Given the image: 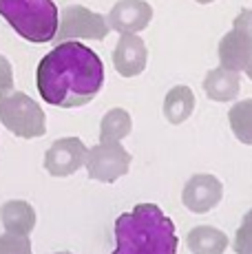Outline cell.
I'll use <instances>...</instances> for the list:
<instances>
[{
  "label": "cell",
  "instance_id": "6da1fadb",
  "mask_svg": "<svg viewBox=\"0 0 252 254\" xmlns=\"http://www.w3.org/2000/svg\"><path fill=\"white\" fill-rule=\"evenodd\" d=\"M36 84L47 104L60 109L84 106L104 84V64L82 42H60L40 60Z\"/></svg>",
  "mask_w": 252,
  "mask_h": 254
},
{
  "label": "cell",
  "instance_id": "7a4b0ae2",
  "mask_svg": "<svg viewBox=\"0 0 252 254\" xmlns=\"http://www.w3.org/2000/svg\"><path fill=\"white\" fill-rule=\"evenodd\" d=\"M113 254H177L175 223L155 203H139L115 219Z\"/></svg>",
  "mask_w": 252,
  "mask_h": 254
},
{
  "label": "cell",
  "instance_id": "3957f363",
  "mask_svg": "<svg viewBox=\"0 0 252 254\" xmlns=\"http://www.w3.org/2000/svg\"><path fill=\"white\" fill-rule=\"evenodd\" d=\"M0 16L18 36L33 45L51 42L60 20L53 0H0Z\"/></svg>",
  "mask_w": 252,
  "mask_h": 254
},
{
  "label": "cell",
  "instance_id": "277c9868",
  "mask_svg": "<svg viewBox=\"0 0 252 254\" xmlns=\"http://www.w3.org/2000/svg\"><path fill=\"white\" fill-rule=\"evenodd\" d=\"M0 124L11 130L16 137H42L47 133L45 111L27 93L11 91L0 95Z\"/></svg>",
  "mask_w": 252,
  "mask_h": 254
},
{
  "label": "cell",
  "instance_id": "5b68a950",
  "mask_svg": "<svg viewBox=\"0 0 252 254\" xmlns=\"http://www.w3.org/2000/svg\"><path fill=\"white\" fill-rule=\"evenodd\" d=\"M130 162H133V157L120 141H104V144L100 141L95 148L86 150L84 166L91 179L111 184L128 173Z\"/></svg>",
  "mask_w": 252,
  "mask_h": 254
},
{
  "label": "cell",
  "instance_id": "8992f818",
  "mask_svg": "<svg viewBox=\"0 0 252 254\" xmlns=\"http://www.w3.org/2000/svg\"><path fill=\"white\" fill-rule=\"evenodd\" d=\"M109 22L98 13L84 7H66L62 11V20H58V33L53 40L69 42L73 38H86V40H104L109 33Z\"/></svg>",
  "mask_w": 252,
  "mask_h": 254
},
{
  "label": "cell",
  "instance_id": "52a82bcc",
  "mask_svg": "<svg viewBox=\"0 0 252 254\" xmlns=\"http://www.w3.org/2000/svg\"><path fill=\"white\" fill-rule=\"evenodd\" d=\"M86 146L77 137H64L51 144L45 155V168L51 177H69L84 166Z\"/></svg>",
  "mask_w": 252,
  "mask_h": 254
},
{
  "label": "cell",
  "instance_id": "ba28073f",
  "mask_svg": "<svg viewBox=\"0 0 252 254\" xmlns=\"http://www.w3.org/2000/svg\"><path fill=\"white\" fill-rule=\"evenodd\" d=\"M221 197H224V186L215 175H192L182 190V203L197 214L217 208Z\"/></svg>",
  "mask_w": 252,
  "mask_h": 254
},
{
  "label": "cell",
  "instance_id": "9c48e42d",
  "mask_svg": "<svg viewBox=\"0 0 252 254\" xmlns=\"http://www.w3.org/2000/svg\"><path fill=\"white\" fill-rule=\"evenodd\" d=\"M113 64L124 77L139 75L146 66V47L142 38H137L135 33H124L113 51Z\"/></svg>",
  "mask_w": 252,
  "mask_h": 254
},
{
  "label": "cell",
  "instance_id": "30bf717a",
  "mask_svg": "<svg viewBox=\"0 0 252 254\" xmlns=\"http://www.w3.org/2000/svg\"><path fill=\"white\" fill-rule=\"evenodd\" d=\"M153 9L142 0H122L115 4L109 13V27L118 29L122 33H135L142 31L151 22Z\"/></svg>",
  "mask_w": 252,
  "mask_h": 254
},
{
  "label": "cell",
  "instance_id": "8fae6325",
  "mask_svg": "<svg viewBox=\"0 0 252 254\" xmlns=\"http://www.w3.org/2000/svg\"><path fill=\"white\" fill-rule=\"evenodd\" d=\"M0 221H2L7 234L29 237L31 230L36 228V210L31 208V203L22 201V199H13V201L2 203V208H0Z\"/></svg>",
  "mask_w": 252,
  "mask_h": 254
},
{
  "label": "cell",
  "instance_id": "7c38bea8",
  "mask_svg": "<svg viewBox=\"0 0 252 254\" xmlns=\"http://www.w3.org/2000/svg\"><path fill=\"white\" fill-rule=\"evenodd\" d=\"M252 56V42L244 33L235 31L232 29L230 33H226L224 40L219 42V60H221V69L228 71H244V66L248 64Z\"/></svg>",
  "mask_w": 252,
  "mask_h": 254
},
{
  "label": "cell",
  "instance_id": "4fadbf2b",
  "mask_svg": "<svg viewBox=\"0 0 252 254\" xmlns=\"http://www.w3.org/2000/svg\"><path fill=\"white\" fill-rule=\"evenodd\" d=\"M241 82L239 73L228 71V69H212L203 80V91L208 93V97L215 102H230L239 95Z\"/></svg>",
  "mask_w": 252,
  "mask_h": 254
},
{
  "label": "cell",
  "instance_id": "5bb4252c",
  "mask_svg": "<svg viewBox=\"0 0 252 254\" xmlns=\"http://www.w3.org/2000/svg\"><path fill=\"white\" fill-rule=\"evenodd\" d=\"M186 243L192 254H224L228 248V237L219 228L197 226L188 232Z\"/></svg>",
  "mask_w": 252,
  "mask_h": 254
},
{
  "label": "cell",
  "instance_id": "9a60e30c",
  "mask_svg": "<svg viewBox=\"0 0 252 254\" xmlns=\"http://www.w3.org/2000/svg\"><path fill=\"white\" fill-rule=\"evenodd\" d=\"M195 109V95L188 86H175L168 91L166 100H164V117L171 124H182L190 117Z\"/></svg>",
  "mask_w": 252,
  "mask_h": 254
},
{
  "label": "cell",
  "instance_id": "2e32d148",
  "mask_svg": "<svg viewBox=\"0 0 252 254\" xmlns=\"http://www.w3.org/2000/svg\"><path fill=\"white\" fill-rule=\"evenodd\" d=\"M130 115L126 113L124 109H113L104 115L102 120V126H100V141H122L126 135L130 133Z\"/></svg>",
  "mask_w": 252,
  "mask_h": 254
},
{
  "label": "cell",
  "instance_id": "e0dca14e",
  "mask_svg": "<svg viewBox=\"0 0 252 254\" xmlns=\"http://www.w3.org/2000/svg\"><path fill=\"white\" fill-rule=\"evenodd\" d=\"M230 128L239 141L252 146V100H244L230 109Z\"/></svg>",
  "mask_w": 252,
  "mask_h": 254
},
{
  "label": "cell",
  "instance_id": "ac0fdd59",
  "mask_svg": "<svg viewBox=\"0 0 252 254\" xmlns=\"http://www.w3.org/2000/svg\"><path fill=\"white\" fill-rule=\"evenodd\" d=\"M237 254H252V210H248L241 221V226L237 228L235 243H232Z\"/></svg>",
  "mask_w": 252,
  "mask_h": 254
},
{
  "label": "cell",
  "instance_id": "d6986e66",
  "mask_svg": "<svg viewBox=\"0 0 252 254\" xmlns=\"http://www.w3.org/2000/svg\"><path fill=\"white\" fill-rule=\"evenodd\" d=\"M0 254H31V241L29 237L4 232L0 237Z\"/></svg>",
  "mask_w": 252,
  "mask_h": 254
},
{
  "label": "cell",
  "instance_id": "ffe728a7",
  "mask_svg": "<svg viewBox=\"0 0 252 254\" xmlns=\"http://www.w3.org/2000/svg\"><path fill=\"white\" fill-rule=\"evenodd\" d=\"M13 91V71L4 56H0V95H7Z\"/></svg>",
  "mask_w": 252,
  "mask_h": 254
},
{
  "label": "cell",
  "instance_id": "44dd1931",
  "mask_svg": "<svg viewBox=\"0 0 252 254\" xmlns=\"http://www.w3.org/2000/svg\"><path fill=\"white\" fill-rule=\"evenodd\" d=\"M235 31L244 33L252 42V9H244V11L235 18Z\"/></svg>",
  "mask_w": 252,
  "mask_h": 254
},
{
  "label": "cell",
  "instance_id": "7402d4cb",
  "mask_svg": "<svg viewBox=\"0 0 252 254\" xmlns=\"http://www.w3.org/2000/svg\"><path fill=\"white\" fill-rule=\"evenodd\" d=\"M244 71H246V73H248V77H250V80H252V56H250L248 64H246V66H244Z\"/></svg>",
  "mask_w": 252,
  "mask_h": 254
},
{
  "label": "cell",
  "instance_id": "603a6c76",
  "mask_svg": "<svg viewBox=\"0 0 252 254\" xmlns=\"http://www.w3.org/2000/svg\"><path fill=\"white\" fill-rule=\"evenodd\" d=\"M197 2H212V0H197Z\"/></svg>",
  "mask_w": 252,
  "mask_h": 254
},
{
  "label": "cell",
  "instance_id": "cb8c5ba5",
  "mask_svg": "<svg viewBox=\"0 0 252 254\" xmlns=\"http://www.w3.org/2000/svg\"><path fill=\"white\" fill-rule=\"evenodd\" d=\"M56 254H71V252H56Z\"/></svg>",
  "mask_w": 252,
  "mask_h": 254
}]
</instances>
